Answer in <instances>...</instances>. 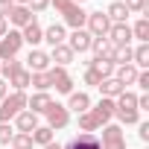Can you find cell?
Instances as JSON below:
<instances>
[{
    "mask_svg": "<svg viewBox=\"0 0 149 149\" xmlns=\"http://www.w3.org/2000/svg\"><path fill=\"white\" fill-rule=\"evenodd\" d=\"M6 32H9V24H6V18H0V38H3Z\"/></svg>",
    "mask_w": 149,
    "mask_h": 149,
    "instance_id": "obj_42",
    "label": "cell"
},
{
    "mask_svg": "<svg viewBox=\"0 0 149 149\" xmlns=\"http://www.w3.org/2000/svg\"><path fill=\"white\" fill-rule=\"evenodd\" d=\"M114 114H117V117H120V123H126V126L140 123V111H137V108H114Z\"/></svg>",
    "mask_w": 149,
    "mask_h": 149,
    "instance_id": "obj_25",
    "label": "cell"
},
{
    "mask_svg": "<svg viewBox=\"0 0 149 149\" xmlns=\"http://www.w3.org/2000/svg\"><path fill=\"white\" fill-rule=\"evenodd\" d=\"M108 44L111 47H126L129 41H132V26H126V24H111V29H108Z\"/></svg>",
    "mask_w": 149,
    "mask_h": 149,
    "instance_id": "obj_8",
    "label": "cell"
},
{
    "mask_svg": "<svg viewBox=\"0 0 149 149\" xmlns=\"http://www.w3.org/2000/svg\"><path fill=\"white\" fill-rule=\"evenodd\" d=\"M29 85H32L35 91H47V88H50V79H47V73H32V76H29Z\"/></svg>",
    "mask_w": 149,
    "mask_h": 149,
    "instance_id": "obj_34",
    "label": "cell"
},
{
    "mask_svg": "<svg viewBox=\"0 0 149 149\" xmlns=\"http://www.w3.org/2000/svg\"><path fill=\"white\" fill-rule=\"evenodd\" d=\"M91 50L97 53V58H108V61H111V53H114V47H111L105 38H91Z\"/></svg>",
    "mask_w": 149,
    "mask_h": 149,
    "instance_id": "obj_24",
    "label": "cell"
},
{
    "mask_svg": "<svg viewBox=\"0 0 149 149\" xmlns=\"http://www.w3.org/2000/svg\"><path fill=\"white\" fill-rule=\"evenodd\" d=\"M21 38H24L26 44H32V47H35L38 41H44V29L38 26V21H32V24H26V26H24V32H21Z\"/></svg>",
    "mask_w": 149,
    "mask_h": 149,
    "instance_id": "obj_17",
    "label": "cell"
},
{
    "mask_svg": "<svg viewBox=\"0 0 149 149\" xmlns=\"http://www.w3.org/2000/svg\"><path fill=\"white\" fill-rule=\"evenodd\" d=\"M47 114V126L56 132V129H64L67 123H70V111L64 108V105H58V102H50V108L44 111Z\"/></svg>",
    "mask_w": 149,
    "mask_h": 149,
    "instance_id": "obj_7",
    "label": "cell"
},
{
    "mask_svg": "<svg viewBox=\"0 0 149 149\" xmlns=\"http://www.w3.org/2000/svg\"><path fill=\"white\" fill-rule=\"evenodd\" d=\"M64 149H102V146H100V137L94 132H79Z\"/></svg>",
    "mask_w": 149,
    "mask_h": 149,
    "instance_id": "obj_9",
    "label": "cell"
},
{
    "mask_svg": "<svg viewBox=\"0 0 149 149\" xmlns=\"http://www.w3.org/2000/svg\"><path fill=\"white\" fill-rule=\"evenodd\" d=\"M105 15H108V21H111V24H126V18H129V9L120 3V0H114V3L108 6V12H105Z\"/></svg>",
    "mask_w": 149,
    "mask_h": 149,
    "instance_id": "obj_23",
    "label": "cell"
},
{
    "mask_svg": "<svg viewBox=\"0 0 149 149\" xmlns=\"http://www.w3.org/2000/svg\"><path fill=\"white\" fill-rule=\"evenodd\" d=\"M12 149H32V134L15 132V134H12Z\"/></svg>",
    "mask_w": 149,
    "mask_h": 149,
    "instance_id": "obj_31",
    "label": "cell"
},
{
    "mask_svg": "<svg viewBox=\"0 0 149 149\" xmlns=\"http://www.w3.org/2000/svg\"><path fill=\"white\" fill-rule=\"evenodd\" d=\"M88 67H91V70L97 73L100 79H108L111 73H114V61H108V58H94V61H91Z\"/></svg>",
    "mask_w": 149,
    "mask_h": 149,
    "instance_id": "obj_22",
    "label": "cell"
},
{
    "mask_svg": "<svg viewBox=\"0 0 149 149\" xmlns=\"http://www.w3.org/2000/svg\"><path fill=\"white\" fill-rule=\"evenodd\" d=\"M12 3H15V6H26V3H29V0H12Z\"/></svg>",
    "mask_w": 149,
    "mask_h": 149,
    "instance_id": "obj_45",
    "label": "cell"
},
{
    "mask_svg": "<svg viewBox=\"0 0 149 149\" xmlns=\"http://www.w3.org/2000/svg\"><path fill=\"white\" fill-rule=\"evenodd\" d=\"M64 38H67V35H64V26H61V24H53V26H47V29H44V41H47L50 47L64 44Z\"/></svg>",
    "mask_w": 149,
    "mask_h": 149,
    "instance_id": "obj_18",
    "label": "cell"
},
{
    "mask_svg": "<svg viewBox=\"0 0 149 149\" xmlns=\"http://www.w3.org/2000/svg\"><path fill=\"white\" fill-rule=\"evenodd\" d=\"M88 111H91V117L102 126V123H108V120L114 117V100H108V97H105V100H100V102H97L94 108H88Z\"/></svg>",
    "mask_w": 149,
    "mask_h": 149,
    "instance_id": "obj_10",
    "label": "cell"
},
{
    "mask_svg": "<svg viewBox=\"0 0 149 149\" xmlns=\"http://www.w3.org/2000/svg\"><path fill=\"white\" fill-rule=\"evenodd\" d=\"M85 24H88V32H91L94 38H105L108 29H111V21H108V15H102V12H88Z\"/></svg>",
    "mask_w": 149,
    "mask_h": 149,
    "instance_id": "obj_6",
    "label": "cell"
},
{
    "mask_svg": "<svg viewBox=\"0 0 149 149\" xmlns=\"http://www.w3.org/2000/svg\"><path fill=\"white\" fill-rule=\"evenodd\" d=\"M12 6H15L12 0H0V18H6V15L12 12Z\"/></svg>",
    "mask_w": 149,
    "mask_h": 149,
    "instance_id": "obj_40",
    "label": "cell"
},
{
    "mask_svg": "<svg viewBox=\"0 0 149 149\" xmlns=\"http://www.w3.org/2000/svg\"><path fill=\"white\" fill-rule=\"evenodd\" d=\"M18 70H24L18 58H6L3 64H0V73H3V76H15V73H18Z\"/></svg>",
    "mask_w": 149,
    "mask_h": 149,
    "instance_id": "obj_33",
    "label": "cell"
},
{
    "mask_svg": "<svg viewBox=\"0 0 149 149\" xmlns=\"http://www.w3.org/2000/svg\"><path fill=\"white\" fill-rule=\"evenodd\" d=\"M24 47V38H21V32H15V29H9L3 38H0V58H15L18 56V50Z\"/></svg>",
    "mask_w": 149,
    "mask_h": 149,
    "instance_id": "obj_5",
    "label": "cell"
},
{
    "mask_svg": "<svg viewBox=\"0 0 149 149\" xmlns=\"http://www.w3.org/2000/svg\"><path fill=\"white\" fill-rule=\"evenodd\" d=\"M32 143H38V146L53 143V129H50V126H38V129L32 132Z\"/></svg>",
    "mask_w": 149,
    "mask_h": 149,
    "instance_id": "obj_26",
    "label": "cell"
},
{
    "mask_svg": "<svg viewBox=\"0 0 149 149\" xmlns=\"http://www.w3.org/2000/svg\"><path fill=\"white\" fill-rule=\"evenodd\" d=\"M100 91H102V97L114 100V97H120V94H123L126 88H123V85H120V82H117L114 76H108V79H102V82H100Z\"/></svg>",
    "mask_w": 149,
    "mask_h": 149,
    "instance_id": "obj_21",
    "label": "cell"
},
{
    "mask_svg": "<svg viewBox=\"0 0 149 149\" xmlns=\"http://www.w3.org/2000/svg\"><path fill=\"white\" fill-rule=\"evenodd\" d=\"M47 6H50V0H29L26 9H29V12H44Z\"/></svg>",
    "mask_w": 149,
    "mask_h": 149,
    "instance_id": "obj_37",
    "label": "cell"
},
{
    "mask_svg": "<svg viewBox=\"0 0 149 149\" xmlns=\"http://www.w3.org/2000/svg\"><path fill=\"white\" fill-rule=\"evenodd\" d=\"M132 61H134V67H146V64H149V44H140V47L132 53Z\"/></svg>",
    "mask_w": 149,
    "mask_h": 149,
    "instance_id": "obj_30",
    "label": "cell"
},
{
    "mask_svg": "<svg viewBox=\"0 0 149 149\" xmlns=\"http://www.w3.org/2000/svg\"><path fill=\"white\" fill-rule=\"evenodd\" d=\"M50 102H53V97H50L47 91H38L32 100H26V108H29L32 114H44V111L50 108Z\"/></svg>",
    "mask_w": 149,
    "mask_h": 149,
    "instance_id": "obj_14",
    "label": "cell"
},
{
    "mask_svg": "<svg viewBox=\"0 0 149 149\" xmlns=\"http://www.w3.org/2000/svg\"><path fill=\"white\" fill-rule=\"evenodd\" d=\"M26 108V94L24 91H12L0 100V123H9L12 117H18Z\"/></svg>",
    "mask_w": 149,
    "mask_h": 149,
    "instance_id": "obj_1",
    "label": "cell"
},
{
    "mask_svg": "<svg viewBox=\"0 0 149 149\" xmlns=\"http://www.w3.org/2000/svg\"><path fill=\"white\" fill-rule=\"evenodd\" d=\"M73 3H76V6H79V3H85V0H73Z\"/></svg>",
    "mask_w": 149,
    "mask_h": 149,
    "instance_id": "obj_46",
    "label": "cell"
},
{
    "mask_svg": "<svg viewBox=\"0 0 149 149\" xmlns=\"http://www.w3.org/2000/svg\"><path fill=\"white\" fill-rule=\"evenodd\" d=\"M140 140H149V123H140Z\"/></svg>",
    "mask_w": 149,
    "mask_h": 149,
    "instance_id": "obj_41",
    "label": "cell"
},
{
    "mask_svg": "<svg viewBox=\"0 0 149 149\" xmlns=\"http://www.w3.org/2000/svg\"><path fill=\"white\" fill-rule=\"evenodd\" d=\"M9 21H12L15 26H26V24H32V21H35V15H32L26 6H12V12H9Z\"/></svg>",
    "mask_w": 149,
    "mask_h": 149,
    "instance_id": "obj_15",
    "label": "cell"
},
{
    "mask_svg": "<svg viewBox=\"0 0 149 149\" xmlns=\"http://www.w3.org/2000/svg\"><path fill=\"white\" fill-rule=\"evenodd\" d=\"M47 79H50V88H56L58 94H73V79H70L67 67H50Z\"/></svg>",
    "mask_w": 149,
    "mask_h": 149,
    "instance_id": "obj_3",
    "label": "cell"
},
{
    "mask_svg": "<svg viewBox=\"0 0 149 149\" xmlns=\"http://www.w3.org/2000/svg\"><path fill=\"white\" fill-rule=\"evenodd\" d=\"M132 35H134L140 44H146V41H149V21H146V18H140V21L132 26Z\"/></svg>",
    "mask_w": 149,
    "mask_h": 149,
    "instance_id": "obj_28",
    "label": "cell"
},
{
    "mask_svg": "<svg viewBox=\"0 0 149 149\" xmlns=\"http://www.w3.org/2000/svg\"><path fill=\"white\" fill-rule=\"evenodd\" d=\"M50 3L64 15V24L67 26H73V29H82L85 26V18H88V12H82L73 0H50Z\"/></svg>",
    "mask_w": 149,
    "mask_h": 149,
    "instance_id": "obj_2",
    "label": "cell"
},
{
    "mask_svg": "<svg viewBox=\"0 0 149 149\" xmlns=\"http://www.w3.org/2000/svg\"><path fill=\"white\" fill-rule=\"evenodd\" d=\"M44 149H64V146H58V143H47Z\"/></svg>",
    "mask_w": 149,
    "mask_h": 149,
    "instance_id": "obj_44",
    "label": "cell"
},
{
    "mask_svg": "<svg viewBox=\"0 0 149 149\" xmlns=\"http://www.w3.org/2000/svg\"><path fill=\"white\" fill-rule=\"evenodd\" d=\"M100 146L102 149H126V132L120 126H105L102 137H100Z\"/></svg>",
    "mask_w": 149,
    "mask_h": 149,
    "instance_id": "obj_4",
    "label": "cell"
},
{
    "mask_svg": "<svg viewBox=\"0 0 149 149\" xmlns=\"http://www.w3.org/2000/svg\"><path fill=\"white\" fill-rule=\"evenodd\" d=\"M137 73H140V70H137L134 64H120V67H117V76H114V79H117V82L126 88V85H132V82L137 79Z\"/></svg>",
    "mask_w": 149,
    "mask_h": 149,
    "instance_id": "obj_19",
    "label": "cell"
},
{
    "mask_svg": "<svg viewBox=\"0 0 149 149\" xmlns=\"http://www.w3.org/2000/svg\"><path fill=\"white\" fill-rule=\"evenodd\" d=\"M73 53L67 44H58V47H53V53H50V61H56V67H67L70 61H73Z\"/></svg>",
    "mask_w": 149,
    "mask_h": 149,
    "instance_id": "obj_13",
    "label": "cell"
},
{
    "mask_svg": "<svg viewBox=\"0 0 149 149\" xmlns=\"http://www.w3.org/2000/svg\"><path fill=\"white\" fill-rule=\"evenodd\" d=\"M134 82H137V85H140L143 91H149V73H146V70H140V73H137V79H134Z\"/></svg>",
    "mask_w": 149,
    "mask_h": 149,
    "instance_id": "obj_39",
    "label": "cell"
},
{
    "mask_svg": "<svg viewBox=\"0 0 149 149\" xmlns=\"http://www.w3.org/2000/svg\"><path fill=\"white\" fill-rule=\"evenodd\" d=\"M26 64H29V73H47L50 70V56L44 50H32L26 56Z\"/></svg>",
    "mask_w": 149,
    "mask_h": 149,
    "instance_id": "obj_11",
    "label": "cell"
},
{
    "mask_svg": "<svg viewBox=\"0 0 149 149\" xmlns=\"http://www.w3.org/2000/svg\"><path fill=\"white\" fill-rule=\"evenodd\" d=\"M91 38H94V35H91L88 29H73L67 47H70L73 53H85V50H91Z\"/></svg>",
    "mask_w": 149,
    "mask_h": 149,
    "instance_id": "obj_12",
    "label": "cell"
},
{
    "mask_svg": "<svg viewBox=\"0 0 149 149\" xmlns=\"http://www.w3.org/2000/svg\"><path fill=\"white\" fill-rule=\"evenodd\" d=\"M123 6L129 9V15H132V12H143V9H146V0H126Z\"/></svg>",
    "mask_w": 149,
    "mask_h": 149,
    "instance_id": "obj_36",
    "label": "cell"
},
{
    "mask_svg": "<svg viewBox=\"0 0 149 149\" xmlns=\"http://www.w3.org/2000/svg\"><path fill=\"white\" fill-rule=\"evenodd\" d=\"M15 120H18V132H26V134H32V132L38 129V114H32V111H21Z\"/></svg>",
    "mask_w": 149,
    "mask_h": 149,
    "instance_id": "obj_16",
    "label": "cell"
},
{
    "mask_svg": "<svg viewBox=\"0 0 149 149\" xmlns=\"http://www.w3.org/2000/svg\"><path fill=\"white\" fill-rule=\"evenodd\" d=\"M64 108L76 111V114H85V111L91 108V97H88V94H70V102H67Z\"/></svg>",
    "mask_w": 149,
    "mask_h": 149,
    "instance_id": "obj_20",
    "label": "cell"
},
{
    "mask_svg": "<svg viewBox=\"0 0 149 149\" xmlns=\"http://www.w3.org/2000/svg\"><path fill=\"white\" fill-rule=\"evenodd\" d=\"M100 82H102V79L97 76V73H94L91 67H88V70H85V85H94V88H100Z\"/></svg>",
    "mask_w": 149,
    "mask_h": 149,
    "instance_id": "obj_38",
    "label": "cell"
},
{
    "mask_svg": "<svg viewBox=\"0 0 149 149\" xmlns=\"http://www.w3.org/2000/svg\"><path fill=\"white\" fill-rule=\"evenodd\" d=\"M79 129H82V132H97L100 123L91 117V111H85V114H79Z\"/></svg>",
    "mask_w": 149,
    "mask_h": 149,
    "instance_id": "obj_32",
    "label": "cell"
},
{
    "mask_svg": "<svg viewBox=\"0 0 149 149\" xmlns=\"http://www.w3.org/2000/svg\"><path fill=\"white\" fill-rule=\"evenodd\" d=\"M12 134H15V129L9 126V123H0V143H12Z\"/></svg>",
    "mask_w": 149,
    "mask_h": 149,
    "instance_id": "obj_35",
    "label": "cell"
},
{
    "mask_svg": "<svg viewBox=\"0 0 149 149\" xmlns=\"http://www.w3.org/2000/svg\"><path fill=\"white\" fill-rule=\"evenodd\" d=\"M132 47L126 44V47H114V53H111V61H117V64H132Z\"/></svg>",
    "mask_w": 149,
    "mask_h": 149,
    "instance_id": "obj_29",
    "label": "cell"
},
{
    "mask_svg": "<svg viewBox=\"0 0 149 149\" xmlns=\"http://www.w3.org/2000/svg\"><path fill=\"white\" fill-rule=\"evenodd\" d=\"M6 94H9V88H6V82H3V79H0V100H3Z\"/></svg>",
    "mask_w": 149,
    "mask_h": 149,
    "instance_id": "obj_43",
    "label": "cell"
},
{
    "mask_svg": "<svg viewBox=\"0 0 149 149\" xmlns=\"http://www.w3.org/2000/svg\"><path fill=\"white\" fill-rule=\"evenodd\" d=\"M29 76H32L29 70H18L15 76H9V85H12L15 91H24V88H29Z\"/></svg>",
    "mask_w": 149,
    "mask_h": 149,
    "instance_id": "obj_27",
    "label": "cell"
}]
</instances>
